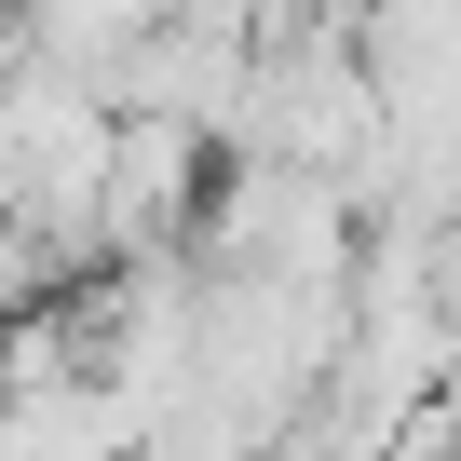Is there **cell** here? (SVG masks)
I'll return each mask as SVG.
<instances>
[{"label": "cell", "instance_id": "obj_3", "mask_svg": "<svg viewBox=\"0 0 461 461\" xmlns=\"http://www.w3.org/2000/svg\"><path fill=\"white\" fill-rule=\"evenodd\" d=\"M0 339H14V272H0Z\"/></svg>", "mask_w": 461, "mask_h": 461}, {"label": "cell", "instance_id": "obj_4", "mask_svg": "<svg viewBox=\"0 0 461 461\" xmlns=\"http://www.w3.org/2000/svg\"><path fill=\"white\" fill-rule=\"evenodd\" d=\"M0 14H14V0H0Z\"/></svg>", "mask_w": 461, "mask_h": 461}, {"label": "cell", "instance_id": "obj_1", "mask_svg": "<svg viewBox=\"0 0 461 461\" xmlns=\"http://www.w3.org/2000/svg\"><path fill=\"white\" fill-rule=\"evenodd\" d=\"M203 217V122L176 109H109V176H95V258H163Z\"/></svg>", "mask_w": 461, "mask_h": 461}, {"label": "cell", "instance_id": "obj_2", "mask_svg": "<svg viewBox=\"0 0 461 461\" xmlns=\"http://www.w3.org/2000/svg\"><path fill=\"white\" fill-rule=\"evenodd\" d=\"M420 447H434V461H461V380H447V393L420 407Z\"/></svg>", "mask_w": 461, "mask_h": 461}]
</instances>
